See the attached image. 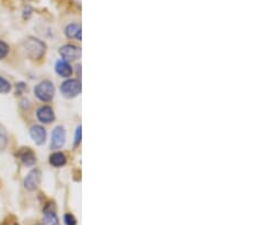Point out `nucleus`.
I'll return each instance as SVG.
<instances>
[{
	"label": "nucleus",
	"mask_w": 256,
	"mask_h": 225,
	"mask_svg": "<svg viewBox=\"0 0 256 225\" xmlns=\"http://www.w3.org/2000/svg\"><path fill=\"white\" fill-rule=\"evenodd\" d=\"M24 49H26V55L31 59L36 60L42 58V56L46 52V44L42 41L36 38H28L24 42Z\"/></svg>",
	"instance_id": "obj_1"
},
{
	"label": "nucleus",
	"mask_w": 256,
	"mask_h": 225,
	"mask_svg": "<svg viewBox=\"0 0 256 225\" xmlns=\"http://www.w3.org/2000/svg\"><path fill=\"white\" fill-rule=\"evenodd\" d=\"M34 95L39 100L48 102L55 96V87L50 81H42L34 88Z\"/></svg>",
	"instance_id": "obj_2"
},
{
	"label": "nucleus",
	"mask_w": 256,
	"mask_h": 225,
	"mask_svg": "<svg viewBox=\"0 0 256 225\" xmlns=\"http://www.w3.org/2000/svg\"><path fill=\"white\" fill-rule=\"evenodd\" d=\"M60 92L65 98H74L81 92V82L79 80H66L60 85Z\"/></svg>",
	"instance_id": "obj_3"
},
{
	"label": "nucleus",
	"mask_w": 256,
	"mask_h": 225,
	"mask_svg": "<svg viewBox=\"0 0 256 225\" xmlns=\"http://www.w3.org/2000/svg\"><path fill=\"white\" fill-rule=\"evenodd\" d=\"M41 182V172L38 169L32 170L24 179V188L28 191L36 190Z\"/></svg>",
	"instance_id": "obj_4"
},
{
	"label": "nucleus",
	"mask_w": 256,
	"mask_h": 225,
	"mask_svg": "<svg viewBox=\"0 0 256 225\" xmlns=\"http://www.w3.org/2000/svg\"><path fill=\"white\" fill-rule=\"evenodd\" d=\"M60 54L63 57L65 61H73L79 58L81 55V50L74 44H65L60 49Z\"/></svg>",
	"instance_id": "obj_5"
},
{
	"label": "nucleus",
	"mask_w": 256,
	"mask_h": 225,
	"mask_svg": "<svg viewBox=\"0 0 256 225\" xmlns=\"http://www.w3.org/2000/svg\"><path fill=\"white\" fill-rule=\"evenodd\" d=\"M66 140V132L63 126H56L52 130V149H60L65 145Z\"/></svg>",
	"instance_id": "obj_6"
},
{
	"label": "nucleus",
	"mask_w": 256,
	"mask_h": 225,
	"mask_svg": "<svg viewBox=\"0 0 256 225\" xmlns=\"http://www.w3.org/2000/svg\"><path fill=\"white\" fill-rule=\"evenodd\" d=\"M16 156L20 159V162L24 166H28V167H31L36 164V154L33 153V150L31 148H20L18 150V153L16 154Z\"/></svg>",
	"instance_id": "obj_7"
},
{
	"label": "nucleus",
	"mask_w": 256,
	"mask_h": 225,
	"mask_svg": "<svg viewBox=\"0 0 256 225\" xmlns=\"http://www.w3.org/2000/svg\"><path fill=\"white\" fill-rule=\"evenodd\" d=\"M36 117H38V120L41 123H44V124H50L56 118L52 108L49 107V106H42V107L36 110Z\"/></svg>",
	"instance_id": "obj_8"
},
{
	"label": "nucleus",
	"mask_w": 256,
	"mask_h": 225,
	"mask_svg": "<svg viewBox=\"0 0 256 225\" xmlns=\"http://www.w3.org/2000/svg\"><path fill=\"white\" fill-rule=\"evenodd\" d=\"M44 221L48 225H58V218L55 212V205L48 203L44 208Z\"/></svg>",
	"instance_id": "obj_9"
},
{
	"label": "nucleus",
	"mask_w": 256,
	"mask_h": 225,
	"mask_svg": "<svg viewBox=\"0 0 256 225\" xmlns=\"http://www.w3.org/2000/svg\"><path fill=\"white\" fill-rule=\"evenodd\" d=\"M30 136L32 138V140L34 141L36 145H44V141H46L47 138V132L42 126L40 125H33L30 129Z\"/></svg>",
	"instance_id": "obj_10"
},
{
	"label": "nucleus",
	"mask_w": 256,
	"mask_h": 225,
	"mask_svg": "<svg viewBox=\"0 0 256 225\" xmlns=\"http://www.w3.org/2000/svg\"><path fill=\"white\" fill-rule=\"evenodd\" d=\"M55 71L57 74L62 77H70L73 73V69L71 67V65L68 64V61H65L63 59L57 61L56 66H55Z\"/></svg>",
	"instance_id": "obj_11"
},
{
	"label": "nucleus",
	"mask_w": 256,
	"mask_h": 225,
	"mask_svg": "<svg viewBox=\"0 0 256 225\" xmlns=\"http://www.w3.org/2000/svg\"><path fill=\"white\" fill-rule=\"evenodd\" d=\"M65 33L70 39H76L81 41V26L79 24H68L65 28Z\"/></svg>",
	"instance_id": "obj_12"
},
{
	"label": "nucleus",
	"mask_w": 256,
	"mask_h": 225,
	"mask_svg": "<svg viewBox=\"0 0 256 225\" xmlns=\"http://www.w3.org/2000/svg\"><path fill=\"white\" fill-rule=\"evenodd\" d=\"M49 163L54 167H63L66 164V156L63 153H54L49 157Z\"/></svg>",
	"instance_id": "obj_13"
},
{
	"label": "nucleus",
	"mask_w": 256,
	"mask_h": 225,
	"mask_svg": "<svg viewBox=\"0 0 256 225\" xmlns=\"http://www.w3.org/2000/svg\"><path fill=\"white\" fill-rule=\"evenodd\" d=\"M8 145V134L4 125L0 124V150H4Z\"/></svg>",
	"instance_id": "obj_14"
},
{
	"label": "nucleus",
	"mask_w": 256,
	"mask_h": 225,
	"mask_svg": "<svg viewBox=\"0 0 256 225\" xmlns=\"http://www.w3.org/2000/svg\"><path fill=\"white\" fill-rule=\"evenodd\" d=\"M12 90V85L6 79L0 76V93H8Z\"/></svg>",
	"instance_id": "obj_15"
},
{
	"label": "nucleus",
	"mask_w": 256,
	"mask_h": 225,
	"mask_svg": "<svg viewBox=\"0 0 256 225\" xmlns=\"http://www.w3.org/2000/svg\"><path fill=\"white\" fill-rule=\"evenodd\" d=\"M10 52V46L5 42V41L0 40V60L5 58Z\"/></svg>",
	"instance_id": "obj_16"
},
{
	"label": "nucleus",
	"mask_w": 256,
	"mask_h": 225,
	"mask_svg": "<svg viewBox=\"0 0 256 225\" xmlns=\"http://www.w3.org/2000/svg\"><path fill=\"white\" fill-rule=\"evenodd\" d=\"M64 222L66 225H76V220L72 214H66L64 216Z\"/></svg>",
	"instance_id": "obj_17"
},
{
	"label": "nucleus",
	"mask_w": 256,
	"mask_h": 225,
	"mask_svg": "<svg viewBox=\"0 0 256 225\" xmlns=\"http://www.w3.org/2000/svg\"><path fill=\"white\" fill-rule=\"evenodd\" d=\"M81 141V126L76 129V146H78Z\"/></svg>",
	"instance_id": "obj_18"
},
{
	"label": "nucleus",
	"mask_w": 256,
	"mask_h": 225,
	"mask_svg": "<svg viewBox=\"0 0 256 225\" xmlns=\"http://www.w3.org/2000/svg\"><path fill=\"white\" fill-rule=\"evenodd\" d=\"M2 225H18V223L16 222V221H10V219H7L5 222H4Z\"/></svg>",
	"instance_id": "obj_19"
},
{
	"label": "nucleus",
	"mask_w": 256,
	"mask_h": 225,
	"mask_svg": "<svg viewBox=\"0 0 256 225\" xmlns=\"http://www.w3.org/2000/svg\"><path fill=\"white\" fill-rule=\"evenodd\" d=\"M34 225H41V224H34Z\"/></svg>",
	"instance_id": "obj_20"
}]
</instances>
